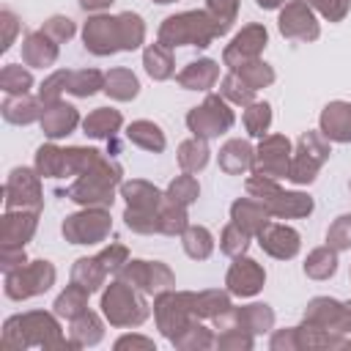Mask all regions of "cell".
<instances>
[{
    "label": "cell",
    "mask_w": 351,
    "mask_h": 351,
    "mask_svg": "<svg viewBox=\"0 0 351 351\" xmlns=\"http://www.w3.org/2000/svg\"><path fill=\"white\" fill-rule=\"evenodd\" d=\"M329 241H332L337 250H343V247L351 244V217H340V219L335 222V228L329 230Z\"/></svg>",
    "instance_id": "obj_15"
},
{
    "label": "cell",
    "mask_w": 351,
    "mask_h": 351,
    "mask_svg": "<svg viewBox=\"0 0 351 351\" xmlns=\"http://www.w3.org/2000/svg\"><path fill=\"white\" fill-rule=\"evenodd\" d=\"M85 44H88L93 52H99V55L118 49V44L123 47L121 22H118V19H107V16L90 19L88 27H85Z\"/></svg>",
    "instance_id": "obj_1"
},
{
    "label": "cell",
    "mask_w": 351,
    "mask_h": 351,
    "mask_svg": "<svg viewBox=\"0 0 351 351\" xmlns=\"http://www.w3.org/2000/svg\"><path fill=\"white\" fill-rule=\"evenodd\" d=\"M110 0H82V5L85 8H96V5H107Z\"/></svg>",
    "instance_id": "obj_21"
},
{
    "label": "cell",
    "mask_w": 351,
    "mask_h": 351,
    "mask_svg": "<svg viewBox=\"0 0 351 351\" xmlns=\"http://www.w3.org/2000/svg\"><path fill=\"white\" fill-rule=\"evenodd\" d=\"M145 69H148V74L151 77H167L170 74V58L159 49V47H151L148 52H145Z\"/></svg>",
    "instance_id": "obj_13"
},
{
    "label": "cell",
    "mask_w": 351,
    "mask_h": 351,
    "mask_svg": "<svg viewBox=\"0 0 351 351\" xmlns=\"http://www.w3.org/2000/svg\"><path fill=\"white\" fill-rule=\"evenodd\" d=\"M321 123H324V132L329 137H335V140H351V104H340L337 101V104L326 107Z\"/></svg>",
    "instance_id": "obj_4"
},
{
    "label": "cell",
    "mask_w": 351,
    "mask_h": 351,
    "mask_svg": "<svg viewBox=\"0 0 351 351\" xmlns=\"http://www.w3.org/2000/svg\"><path fill=\"white\" fill-rule=\"evenodd\" d=\"M261 244L271 252V255H293L299 247V236L291 228H266L261 230Z\"/></svg>",
    "instance_id": "obj_5"
},
{
    "label": "cell",
    "mask_w": 351,
    "mask_h": 351,
    "mask_svg": "<svg viewBox=\"0 0 351 351\" xmlns=\"http://www.w3.org/2000/svg\"><path fill=\"white\" fill-rule=\"evenodd\" d=\"M219 110H225V104H222L219 99L211 96V99L206 101V107H200V110H195V112L189 115V126H192V132H195V134L214 137V134H219L222 129H228V126L233 123V115H230V110L219 115Z\"/></svg>",
    "instance_id": "obj_2"
},
{
    "label": "cell",
    "mask_w": 351,
    "mask_h": 351,
    "mask_svg": "<svg viewBox=\"0 0 351 351\" xmlns=\"http://www.w3.org/2000/svg\"><path fill=\"white\" fill-rule=\"evenodd\" d=\"M247 126L252 134H263V129L269 126V104H255L247 112Z\"/></svg>",
    "instance_id": "obj_16"
},
{
    "label": "cell",
    "mask_w": 351,
    "mask_h": 351,
    "mask_svg": "<svg viewBox=\"0 0 351 351\" xmlns=\"http://www.w3.org/2000/svg\"><path fill=\"white\" fill-rule=\"evenodd\" d=\"M225 239H228V241H230V244H225V250H228V252H239V250H244V247H247V244H244V241H241V244H239V239H247V236H244V233H241V236H239V233H236V230H233V228H228V233H225Z\"/></svg>",
    "instance_id": "obj_19"
},
{
    "label": "cell",
    "mask_w": 351,
    "mask_h": 351,
    "mask_svg": "<svg viewBox=\"0 0 351 351\" xmlns=\"http://www.w3.org/2000/svg\"><path fill=\"white\" fill-rule=\"evenodd\" d=\"M170 195H173V200L189 203L192 197H197V186H195V181H192L189 176H184V178H178V181L170 186Z\"/></svg>",
    "instance_id": "obj_17"
},
{
    "label": "cell",
    "mask_w": 351,
    "mask_h": 351,
    "mask_svg": "<svg viewBox=\"0 0 351 351\" xmlns=\"http://www.w3.org/2000/svg\"><path fill=\"white\" fill-rule=\"evenodd\" d=\"M129 137H132L134 143H140V145H145V148H156V151L165 145V140H162L159 129H156L154 123H145V121H140V123L129 126Z\"/></svg>",
    "instance_id": "obj_11"
},
{
    "label": "cell",
    "mask_w": 351,
    "mask_h": 351,
    "mask_svg": "<svg viewBox=\"0 0 351 351\" xmlns=\"http://www.w3.org/2000/svg\"><path fill=\"white\" fill-rule=\"evenodd\" d=\"M228 282H230V288H233L236 293L247 296V293H255V291L261 288V282H263V271H261L252 261H239V263L230 269Z\"/></svg>",
    "instance_id": "obj_3"
},
{
    "label": "cell",
    "mask_w": 351,
    "mask_h": 351,
    "mask_svg": "<svg viewBox=\"0 0 351 351\" xmlns=\"http://www.w3.org/2000/svg\"><path fill=\"white\" fill-rule=\"evenodd\" d=\"M118 123H121V115H118L115 110H99V112H93V115L85 121V132L93 134V137H104V134H110Z\"/></svg>",
    "instance_id": "obj_9"
},
{
    "label": "cell",
    "mask_w": 351,
    "mask_h": 351,
    "mask_svg": "<svg viewBox=\"0 0 351 351\" xmlns=\"http://www.w3.org/2000/svg\"><path fill=\"white\" fill-rule=\"evenodd\" d=\"M206 159H208V151H206V145L203 143H186L184 148H181V165L186 167V170H195V167H203L206 165Z\"/></svg>",
    "instance_id": "obj_14"
},
{
    "label": "cell",
    "mask_w": 351,
    "mask_h": 351,
    "mask_svg": "<svg viewBox=\"0 0 351 351\" xmlns=\"http://www.w3.org/2000/svg\"><path fill=\"white\" fill-rule=\"evenodd\" d=\"M225 82H228L230 88H239V85H236V77H228ZM241 88H244V85H241ZM250 90H252V88H244L241 93H239V90H233V96H236V99H250Z\"/></svg>",
    "instance_id": "obj_20"
},
{
    "label": "cell",
    "mask_w": 351,
    "mask_h": 351,
    "mask_svg": "<svg viewBox=\"0 0 351 351\" xmlns=\"http://www.w3.org/2000/svg\"><path fill=\"white\" fill-rule=\"evenodd\" d=\"M3 82H5V90H27L30 77H27L22 69H8V71L3 74Z\"/></svg>",
    "instance_id": "obj_18"
},
{
    "label": "cell",
    "mask_w": 351,
    "mask_h": 351,
    "mask_svg": "<svg viewBox=\"0 0 351 351\" xmlns=\"http://www.w3.org/2000/svg\"><path fill=\"white\" fill-rule=\"evenodd\" d=\"M156 3H170V0H156Z\"/></svg>",
    "instance_id": "obj_22"
},
{
    "label": "cell",
    "mask_w": 351,
    "mask_h": 351,
    "mask_svg": "<svg viewBox=\"0 0 351 351\" xmlns=\"http://www.w3.org/2000/svg\"><path fill=\"white\" fill-rule=\"evenodd\" d=\"M214 77H217L214 63H211V60H200V63H192V66L181 74V82H184V85L197 88V85H211V82H214Z\"/></svg>",
    "instance_id": "obj_10"
},
{
    "label": "cell",
    "mask_w": 351,
    "mask_h": 351,
    "mask_svg": "<svg viewBox=\"0 0 351 351\" xmlns=\"http://www.w3.org/2000/svg\"><path fill=\"white\" fill-rule=\"evenodd\" d=\"M107 90H110L112 96H118V99H129V96L137 93V80H134L129 71H115V74H110V80H107Z\"/></svg>",
    "instance_id": "obj_12"
},
{
    "label": "cell",
    "mask_w": 351,
    "mask_h": 351,
    "mask_svg": "<svg viewBox=\"0 0 351 351\" xmlns=\"http://www.w3.org/2000/svg\"><path fill=\"white\" fill-rule=\"evenodd\" d=\"M74 123H77V112H74L71 107H55V112H47V115H44L47 134H52V137L66 134Z\"/></svg>",
    "instance_id": "obj_8"
},
{
    "label": "cell",
    "mask_w": 351,
    "mask_h": 351,
    "mask_svg": "<svg viewBox=\"0 0 351 351\" xmlns=\"http://www.w3.org/2000/svg\"><path fill=\"white\" fill-rule=\"evenodd\" d=\"M296 27H302V38H315V33H318L310 11H304L302 5H291L280 19V30L285 36H296Z\"/></svg>",
    "instance_id": "obj_6"
},
{
    "label": "cell",
    "mask_w": 351,
    "mask_h": 351,
    "mask_svg": "<svg viewBox=\"0 0 351 351\" xmlns=\"http://www.w3.org/2000/svg\"><path fill=\"white\" fill-rule=\"evenodd\" d=\"M247 162H250V148H247V143H241V140L228 143V145L222 148V154H219V165H222L228 173H239L241 167H247Z\"/></svg>",
    "instance_id": "obj_7"
}]
</instances>
